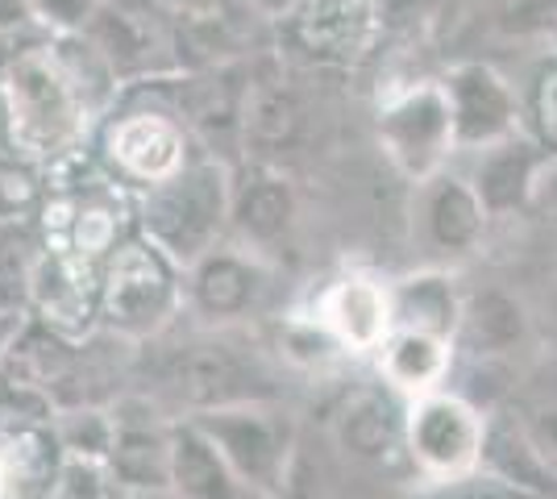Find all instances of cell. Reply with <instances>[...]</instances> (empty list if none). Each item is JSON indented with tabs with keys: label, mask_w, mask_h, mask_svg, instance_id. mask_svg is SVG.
Segmentation results:
<instances>
[{
	"label": "cell",
	"mask_w": 557,
	"mask_h": 499,
	"mask_svg": "<svg viewBox=\"0 0 557 499\" xmlns=\"http://www.w3.org/2000/svg\"><path fill=\"white\" fill-rule=\"evenodd\" d=\"M171 496L175 499H267L233 471L191 421L171 428Z\"/></svg>",
	"instance_id": "obj_22"
},
{
	"label": "cell",
	"mask_w": 557,
	"mask_h": 499,
	"mask_svg": "<svg viewBox=\"0 0 557 499\" xmlns=\"http://www.w3.org/2000/svg\"><path fill=\"white\" fill-rule=\"evenodd\" d=\"M516 421L524 428L529 446L536 450V458L549 466V475L557 478V404H529L516 412Z\"/></svg>",
	"instance_id": "obj_32"
},
{
	"label": "cell",
	"mask_w": 557,
	"mask_h": 499,
	"mask_svg": "<svg viewBox=\"0 0 557 499\" xmlns=\"http://www.w3.org/2000/svg\"><path fill=\"white\" fill-rule=\"evenodd\" d=\"M337 450L358 466H395L408 462V400L383 387H362L346 396L333 416Z\"/></svg>",
	"instance_id": "obj_17"
},
{
	"label": "cell",
	"mask_w": 557,
	"mask_h": 499,
	"mask_svg": "<svg viewBox=\"0 0 557 499\" xmlns=\"http://www.w3.org/2000/svg\"><path fill=\"white\" fill-rule=\"evenodd\" d=\"M524 129L549 154H557V50L536 67L529 96H524Z\"/></svg>",
	"instance_id": "obj_31"
},
{
	"label": "cell",
	"mask_w": 557,
	"mask_h": 499,
	"mask_svg": "<svg viewBox=\"0 0 557 499\" xmlns=\"http://www.w3.org/2000/svg\"><path fill=\"white\" fill-rule=\"evenodd\" d=\"M312 316L333 333L346 354H379L395 333L392 284L371 271H346L317 296Z\"/></svg>",
	"instance_id": "obj_16"
},
{
	"label": "cell",
	"mask_w": 557,
	"mask_h": 499,
	"mask_svg": "<svg viewBox=\"0 0 557 499\" xmlns=\"http://www.w3.org/2000/svg\"><path fill=\"white\" fill-rule=\"evenodd\" d=\"M96 159L129 191L159 188L205 154L184 117L163 100L159 79L121 88L109 117L96 129Z\"/></svg>",
	"instance_id": "obj_3"
},
{
	"label": "cell",
	"mask_w": 557,
	"mask_h": 499,
	"mask_svg": "<svg viewBox=\"0 0 557 499\" xmlns=\"http://www.w3.org/2000/svg\"><path fill=\"white\" fill-rule=\"evenodd\" d=\"M541 221H554L557 225V154H549V163L541 171V179H536V191H533V209Z\"/></svg>",
	"instance_id": "obj_35"
},
{
	"label": "cell",
	"mask_w": 557,
	"mask_h": 499,
	"mask_svg": "<svg viewBox=\"0 0 557 499\" xmlns=\"http://www.w3.org/2000/svg\"><path fill=\"white\" fill-rule=\"evenodd\" d=\"M0 150L17 154V125H13V104H9V92H4V79H0Z\"/></svg>",
	"instance_id": "obj_37"
},
{
	"label": "cell",
	"mask_w": 557,
	"mask_h": 499,
	"mask_svg": "<svg viewBox=\"0 0 557 499\" xmlns=\"http://www.w3.org/2000/svg\"><path fill=\"white\" fill-rule=\"evenodd\" d=\"M29 29H47L38 22L34 4L29 0H0V38H17V34H29Z\"/></svg>",
	"instance_id": "obj_34"
},
{
	"label": "cell",
	"mask_w": 557,
	"mask_h": 499,
	"mask_svg": "<svg viewBox=\"0 0 557 499\" xmlns=\"http://www.w3.org/2000/svg\"><path fill=\"white\" fill-rule=\"evenodd\" d=\"M25 421H59V408L38 383L17 375L0 358V425H25Z\"/></svg>",
	"instance_id": "obj_30"
},
{
	"label": "cell",
	"mask_w": 557,
	"mask_h": 499,
	"mask_svg": "<svg viewBox=\"0 0 557 499\" xmlns=\"http://www.w3.org/2000/svg\"><path fill=\"white\" fill-rule=\"evenodd\" d=\"M442 84L449 109H454L458 150L479 154L487 146L524 134V96L491 63H458V67H449Z\"/></svg>",
	"instance_id": "obj_13"
},
{
	"label": "cell",
	"mask_w": 557,
	"mask_h": 499,
	"mask_svg": "<svg viewBox=\"0 0 557 499\" xmlns=\"http://www.w3.org/2000/svg\"><path fill=\"white\" fill-rule=\"evenodd\" d=\"M134 387L150 396L171 421H191L205 412L283 400V362L262 341L242 329H205L184 337H154L138 346Z\"/></svg>",
	"instance_id": "obj_1"
},
{
	"label": "cell",
	"mask_w": 557,
	"mask_h": 499,
	"mask_svg": "<svg viewBox=\"0 0 557 499\" xmlns=\"http://www.w3.org/2000/svg\"><path fill=\"white\" fill-rule=\"evenodd\" d=\"M524 337H529V309L520 304V296H511L504 287H483L466 296L454 350L470 354L474 362H499L516 354Z\"/></svg>",
	"instance_id": "obj_23"
},
{
	"label": "cell",
	"mask_w": 557,
	"mask_h": 499,
	"mask_svg": "<svg viewBox=\"0 0 557 499\" xmlns=\"http://www.w3.org/2000/svg\"><path fill=\"white\" fill-rule=\"evenodd\" d=\"M230 213L233 166L212 154H200L159 188L138 191V229L184 271L230 241Z\"/></svg>",
	"instance_id": "obj_5"
},
{
	"label": "cell",
	"mask_w": 557,
	"mask_h": 499,
	"mask_svg": "<svg viewBox=\"0 0 557 499\" xmlns=\"http://www.w3.org/2000/svg\"><path fill=\"white\" fill-rule=\"evenodd\" d=\"M0 79L13 104L17 154L25 163L54 171L88 150L104 113L71 72L59 34L29 29L17 38H0Z\"/></svg>",
	"instance_id": "obj_2"
},
{
	"label": "cell",
	"mask_w": 557,
	"mask_h": 499,
	"mask_svg": "<svg viewBox=\"0 0 557 499\" xmlns=\"http://www.w3.org/2000/svg\"><path fill=\"white\" fill-rule=\"evenodd\" d=\"M100 266L50 250L42 241V259L29 287V316L67 337H92L100 329Z\"/></svg>",
	"instance_id": "obj_18"
},
{
	"label": "cell",
	"mask_w": 557,
	"mask_h": 499,
	"mask_svg": "<svg viewBox=\"0 0 557 499\" xmlns=\"http://www.w3.org/2000/svg\"><path fill=\"white\" fill-rule=\"evenodd\" d=\"M300 200L292 179L267 163H246L242 171L233 166V213H230V238L250 246L258 254H275L296 234Z\"/></svg>",
	"instance_id": "obj_15"
},
{
	"label": "cell",
	"mask_w": 557,
	"mask_h": 499,
	"mask_svg": "<svg viewBox=\"0 0 557 499\" xmlns=\"http://www.w3.org/2000/svg\"><path fill=\"white\" fill-rule=\"evenodd\" d=\"M462 287H458V279L445 266H424V271H412V275H404V279L392 284L395 329L429 333V337L454 341L458 325H462Z\"/></svg>",
	"instance_id": "obj_24"
},
{
	"label": "cell",
	"mask_w": 557,
	"mask_h": 499,
	"mask_svg": "<svg viewBox=\"0 0 557 499\" xmlns=\"http://www.w3.org/2000/svg\"><path fill=\"white\" fill-rule=\"evenodd\" d=\"M159 9H166L171 17H191V13H205V9H212L216 0H154Z\"/></svg>",
	"instance_id": "obj_38"
},
{
	"label": "cell",
	"mask_w": 557,
	"mask_h": 499,
	"mask_svg": "<svg viewBox=\"0 0 557 499\" xmlns=\"http://www.w3.org/2000/svg\"><path fill=\"white\" fill-rule=\"evenodd\" d=\"M491 416L462 391H429L408 400V462L429 483H462L483 471Z\"/></svg>",
	"instance_id": "obj_6"
},
{
	"label": "cell",
	"mask_w": 557,
	"mask_h": 499,
	"mask_svg": "<svg viewBox=\"0 0 557 499\" xmlns=\"http://www.w3.org/2000/svg\"><path fill=\"white\" fill-rule=\"evenodd\" d=\"M483 471L511 483V487H520V491H529L536 499H557V478L536 458V450L529 446V437H524V428H520L516 416H491Z\"/></svg>",
	"instance_id": "obj_26"
},
{
	"label": "cell",
	"mask_w": 557,
	"mask_h": 499,
	"mask_svg": "<svg viewBox=\"0 0 557 499\" xmlns=\"http://www.w3.org/2000/svg\"><path fill=\"white\" fill-rule=\"evenodd\" d=\"M171 499H175V496H171Z\"/></svg>",
	"instance_id": "obj_43"
},
{
	"label": "cell",
	"mask_w": 557,
	"mask_h": 499,
	"mask_svg": "<svg viewBox=\"0 0 557 499\" xmlns=\"http://www.w3.org/2000/svg\"><path fill=\"white\" fill-rule=\"evenodd\" d=\"M275 296V262L242 241H221L187 266V316L205 329H242Z\"/></svg>",
	"instance_id": "obj_9"
},
{
	"label": "cell",
	"mask_w": 557,
	"mask_h": 499,
	"mask_svg": "<svg viewBox=\"0 0 557 499\" xmlns=\"http://www.w3.org/2000/svg\"><path fill=\"white\" fill-rule=\"evenodd\" d=\"M374 358H379V379L392 391H399L404 400L442 391L454 375V341L429 337V333L395 329Z\"/></svg>",
	"instance_id": "obj_25"
},
{
	"label": "cell",
	"mask_w": 557,
	"mask_h": 499,
	"mask_svg": "<svg viewBox=\"0 0 557 499\" xmlns=\"http://www.w3.org/2000/svg\"><path fill=\"white\" fill-rule=\"evenodd\" d=\"M0 458L9 478V499H54L67 471V450L54 421L0 425Z\"/></svg>",
	"instance_id": "obj_21"
},
{
	"label": "cell",
	"mask_w": 557,
	"mask_h": 499,
	"mask_svg": "<svg viewBox=\"0 0 557 499\" xmlns=\"http://www.w3.org/2000/svg\"><path fill=\"white\" fill-rule=\"evenodd\" d=\"M17 325H22V321H13V316H0V358L9 354V341H13Z\"/></svg>",
	"instance_id": "obj_40"
},
{
	"label": "cell",
	"mask_w": 557,
	"mask_h": 499,
	"mask_svg": "<svg viewBox=\"0 0 557 499\" xmlns=\"http://www.w3.org/2000/svg\"><path fill=\"white\" fill-rule=\"evenodd\" d=\"M29 4L50 34H79L96 9V0H29Z\"/></svg>",
	"instance_id": "obj_33"
},
{
	"label": "cell",
	"mask_w": 557,
	"mask_h": 499,
	"mask_svg": "<svg viewBox=\"0 0 557 499\" xmlns=\"http://www.w3.org/2000/svg\"><path fill=\"white\" fill-rule=\"evenodd\" d=\"M42 259V229L38 216L0 225V316L25 321L29 316V287Z\"/></svg>",
	"instance_id": "obj_27"
},
{
	"label": "cell",
	"mask_w": 557,
	"mask_h": 499,
	"mask_svg": "<svg viewBox=\"0 0 557 499\" xmlns=\"http://www.w3.org/2000/svg\"><path fill=\"white\" fill-rule=\"evenodd\" d=\"M121 499H171V491H125Z\"/></svg>",
	"instance_id": "obj_41"
},
{
	"label": "cell",
	"mask_w": 557,
	"mask_h": 499,
	"mask_svg": "<svg viewBox=\"0 0 557 499\" xmlns=\"http://www.w3.org/2000/svg\"><path fill=\"white\" fill-rule=\"evenodd\" d=\"M545 163H549V150L524 129V134H516L508 142H495L487 150H479L474 166L466 171V179L474 184L491 221H499V216H516L533 209V191Z\"/></svg>",
	"instance_id": "obj_19"
},
{
	"label": "cell",
	"mask_w": 557,
	"mask_h": 499,
	"mask_svg": "<svg viewBox=\"0 0 557 499\" xmlns=\"http://www.w3.org/2000/svg\"><path fill=\"white\" fill-rule=\"evenodd\" d=\"M121 88L180 72L175 17L154 0H100L79 29Z\"/></svg>",
	"instance_id": "obj_8"
},
{
	"label": "cell",
	"mask_w": 557,
	"mask_h": 499,
	"mask_svg": "<svg viewBox=\"0 0 557 499\" xmlns=\"http://www.w3.org/2000/svg\"><path fill=\"white\" fill-rule=\"evenodd\" d=\"M250 9H258L262 17H278V13H287L292 9V0H246Z\"/></svg>",
	"instance_id": "obj_39"
},
{
	"label": "cell",
	"mask_w": 557,
	"mask_h": 499,
	"mask_svg": "<svg viewBox=\"0 0 557 499\" xmlns=\"http://www.w3.org/2000/svg\"><path fill=\"white\" fill-rule=\"evenodd\" d=\"M0 499H9V478H4V458H0Z\"/></svg>",
	"instance_id": "obj_42"
},
{
	"label": "cell",
	"mask_w": 557,
	"mask_h": 499,
	"mask_svg": "<svg viewBox=\"0 0 557 499\" xmlns=\"http://www.w3.org/2000/svg\"><path fill=\"white\" fill-rule=\"evenodd\" d=\"M412 229L433 266H454V262L474 259L487 241L491 213L483 209L474 184L462 171H449L417 184V204H412Z\"/></svg>",
	"instance_id": "obj_12"
},
{
	"label": "cell",
	"mask_w": 557,
	"mask_h": 499,
	"mask_svg": "<svg viewBox=\"0 0 557 499\" xmlns=\"http://www.w3.org/2000/svg\"><path fill=\"white\" fill-rule=\"evenodd\" d=\"M42 200H47V175L25 163L22 154L0 150V225L34 221L42 213Z\"/></svg>",
	"instance_id": "obj_28"
},
{
	"label": "cell",
	"mask_w": 557,
	"mask_h": 499,
	"mask_svg": "<svg viewBox=\"0 0 557 499\" xmlns=\"http://www.w3.org/2000/svg\"><path fill=\"white\" fill-rule=\"evenodd\" d=\"M308 134V104L292 84L278 75L255 72L250 96H246V117H242V150L246 163L275 166L278 154L296 150Z\"/></svg>",
	"instance_id": "obj_20"
},
{
	"label": "cell",
	"mask_w": 557,
	"mask_h": 499,
	"mask_svg": "<svg viewBox=\"0 0 557 499\" xmlns=\"http://www.w3.org/2000/svg\"><path fill=\"white\" fill-rule=\"evenodd\" d=\"M191 425L200 428L233 471L267 499H275L283 491V483L300 458L296 421L283 404L221 408V412L191 416Z\"/></svg>",
	"instance_id": "obj_7"
},
{
	"label": "cell",
	"mask_w": 557,
	"mask_h": 499,
	"mask_svg": "<svg viewBox=\"0 0 557 499\" xmlns=\"http://www.w3.org/2000/svg\"><path fill=\"white\" fill-rule=\"evenodd\" d=\"M59 437L67 458H88V462H109L113 450V408H75V412H59Z\"/></svg>",
	"instance_id": "obj_29"
},
{
	"label": "cell",
	"mask_w": 557,
	"mask_h": 499,
	"mask_svg": "<svg viewBox=\"0 0 557 499\" xmlns=\"http://www.w3.org/2000/svg\"><path fill=\"white\" fill-rule=\"evenodd\" d=\"M387 25L374 0H292L275 17V38L283 50L300 54L317 67H349L371 54Z\"/></svg>",
	"instance_id": "obj_11"
},
{
	"label": "cell",
	"mask_w": 557,
	"mask_h": 499,
	"mask_svg": "<svg viewBox=\"0 0 557 499\" xmlns=\"http://www.w3.org/2000/svg\"><path fill=\"white\" fill-rule=\"evenodd\" d=\"M374 134L404 179L424 184L442 175L449 159L458 154L454 109H449L445 84H408L392 92L374 117Z\"/></svg>",
	"instance_id": "obj_10"
},
{
	"label": "cell",
	"mask_w": 557,
	"mask_h": 499,
	"mask_svg": "<svg viewBox=\"0 0 557 499\" xmlns=\"http://www.w3.org/2000/svg\"><path fill=\"white\" fill-rule=\"evenodd\" d=\"M374 4H379L383 25H399V22H408V17H417L429 0H374Z\"/></svg>",
	"instance_id": "obj_36"
},
{
	"label": "cell",
	"mask_w": 557,
	"mask_h": 499,
	"mask_svg": "<svg viewBox=\"0 0 557 499\" xmlns=\"http://www.w3.org/2000/svg\"><path fill=\"white\" fill-rule=\"evenodd\" d=\"M109 475L121 491H171V428L175 421L138 387L113 404Z\"/></svg>",
	"instance_id": "obj_14"
},
{
	"label": "cell",
	"mask_w": 557,
	"mask_h": 499,
	"mask_svg": "<svg viewBox=\"0 0 557 499\" xmlns=\"http://www.w3.org/2000/svg\"><path fill=\"white\" fill-rule=\"evenodd\" d=\"M187 316V271L146 234L125 238L100 275V329L146 346Z\"/></svg>",
	"instance_id": "obj_4"
}]
</instances>
